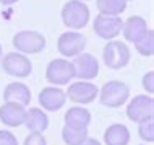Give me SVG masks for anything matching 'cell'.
<instances>
[{
  "label": "cell",
  "instance_id": "cell-11",
  "mask_svg": "<svg viewBox=\"0 0 154 145\" xmlns=\"http://www.w3.org/2000/svg\"><path fill=\"white\" fill-rule=\"evenodd\" d=\"M123 20L120 16H107V15H97L94 16L93 30L101 39L112 41L122 33Z\"/></svg>",
  "mask_w": 154,
  "mask_h": 145
},
{
  "label": "cell",
  "instance_id": "cell-2",
  "mask_svg": "<svg viewBox=\"0 0 154 145\" xmlns=\"http://www.w3.org/2000/svg\"><path fill=\"white\" fill-rule=\"evenodd\" d=\"M97 98L101 101V105L107 106V108H120L130 98V86L120 80L106 82L99 88Z\"/></svg>",
  "mask_w": 154,
  "mask_h": 145
},
{
  "label": "cell",
  "instance_id": "cell-19",
  "mask_svg": "<svg viewBox=\"0 0 154 145\" xmlns=\"http://www.w3.org/2000/svg\"><path fill=\"white\" fill-rule=\"evenodd\" d=\"M99 15L120 16L127 10V0H96Z\"/></svg>",
  "mask_w": 154,
  "mask_h": 145
},
{
  "label": "cell",
  "instance_id": "cell-13",
  "mask_svg": "<svg viewBox=\"0 0 154 145\" xmlns=\"http://www.w3.org/2000/svg\"><path fill=\"white\" fill-rule=\"evenodd\" d=\"M148 23L143 16L140 15H133L130 18H127L123 21V26H122V34L123 38L128 41V43H133L135 44L136 41H140L144 34L148 33Z\"/></svg>",
  "mask_w": 154,
  "mask_h": 145
},
{
  "label": "cell",
  "instance_id": "cell-30",
  "mask_svg": "<svg viewBox=\"0 0 154 145\" xmlns=\"http://www.w3.org/2000/svg\"><path fill=\"white\" fill-rule=\"evenodd\" d=\"M127 2H128V0H127Z\"/></svg>",
  "mask_w": 154,
  "mask_h": 145
},
{
  "label": "cell",
  "instance_id": "cell-1",
  "mask_svg": "<svg viewBox=\"0 0 154 145\" xmlns=\"http://www.w3.org/2000/svg\"><path fill=\"white\" fill-rule=\"evenodd\" d=\"M60 16H62V23L68 30L76 31L86 28V24L89 23V18H91V11H89V7L81 0H68L62 7Z\"/></svg>",
  "mask_w": 154,
  "mask_h": 145
},
{
  "label": "cell",
  "instance_id": "cell-22",
  "mask_svg": "<svg viewBox=\"0 0 154 145\" xmlns=\"http://www.w3.org/2000/svg\"><path fill=\"white\" fill-rule=\"evenodd\" d=\"M138 135L141 140H144L146 143L154 142V119L140 122L138 124Z\"/></svg>",
  "mask_w": 154,
  "mask_h": 145
},
{
  "label": "cell",
  "instance_id": "cell-17",
  "mask_svg": "<svg viewBox=\"0 0 154 145\" xmlns=\"http://www.w3.org/2000/svg\"><path fill=\"white\" fill-rule=\"evenodd\" d=\"M23 124L28 127L29 132H39V134H42L49 127V118L45 114V111L41 109V108H29L26 111Z\"/></svg>",
  "mask_w": 154,
  "mask_h": 145
},
{
  "label": "cell",
  "instance_id": "cell-4",
  "mask_svg": "<svg viewBox=\"0 0 154 145\" xmlns=\"http://www.w3.org/2000/svg\"><path fill=\"white\" fill-rule=\"evenodd\" d=\"M11 44L16 49V52L21 54H39L42 52L45 46H47V41L42 36V33L34 31V30H23L15 33Z\"/></svg>",
  "mask_w": 154,
  "mask_h": 145
},
{
  "label": "cell",
  "instance_id": "cell-24",
  "mask_svg": "<svg viewBox=\"0 0 154 145\" xmlns=\"http://www.w3.org/2000/svg\"><path fill=\"white\" fill-rule=\"evenodd\" d=\"M141 85H143V88L146 90L148 95H152L154 93V72L152 70H149L143 75L141 78Z\"/></svg>",
  "mask_w": 154,
  "mask_h": 145
},
{
  "label": "cell",
  "instance_id": "cell-20",
  "mask_svg": "<svg viewBox=\"0 0 154 145\" xmlns=\"http://www.w3.org/2000/svg\"><path fill=\"white\" fill-rule=\"evenodd\" d=\"M88 137V129H72L66 126H63L62 129V139L66 145H80Z\"/></svg>",
  "mask_w": 154,
  "mask_h": 145
},
{
  "label": "cell",
  "instance_id": "cell-15",
  "mask_svg": "<svg viewBox=\"0 0 154 145\" xmlns=\"http://www.w3.org/2000/svg\"><path fill=\"white\" fill-rule=\"evenodd\" d=\"M26 108L16 103H3L0 106V121L8 127H20L24 122Z\"/></svg>",
  "mask_w": 154,
  "mask_h": 145
},
{
  "label": "cell",
  "instance_id": "cell-8",
  "mask_svg": "<svg viewBox=\"0 0 154 145\" xmlns=\"http://www.w3.org/2000/svg\"><path fill=\"white\" fill-rule=\"evenodd\" d=\"M72 65L75 78L78 80L89 82L99 75V60L89 52H81L76 57H73Z\"/></svg>",
  "mask_w": 154,
  "mask_h": 145
},
{
  "label": "cell",
  "instance_id": "cell-3",
  "mask_svg": "<svg viewBox=\"0 0 154 145\" xmlns=\"http://www.w3.org/2000/svg\"><path fill=\"white\" fill-rule=\"evenodd\" d=\"M131 52L130 47L127 46V43L122 41L112 39L109 43H106V46L102 49V60L107 65V69L112 70H120L123 67H127L130 62Z\"/></svg>",
  "mask_w": 154,
  "mask_h": 145
},
{
  "label": "cell",
  "instance_id": "cell-27",
  "mask_svg": "<svg viewBox=\"0 0 154 145\" xmlns=\"http://www.w3.org/2000/svg\"><path fill=\"white\" fill-rule=\"evenodd\" d=\"M18 0H0V3H3V5H11V3H16Z\"/></svg>",
  "mask_w": 154,
  "mask_h": 145
},
{
  "label": "cell",
  "instance_id": "cell-9",
  "mask_svg": "<svg viewBox=\"0 0 154 145\" xmlns=\"http://www.w3.org/2000/svg\"><path fill=\"white\" fill-rule=\"evenodd\" d=\"M86 47V38L80 31H65L57 39V51L63 57H76Z\"/></svg>",
  "mask_w": 154,
  "mask_h": 145
},
{
  "label": "cell",
  "instance_id": "cell-14",
  "mask_svg": "<svg viewBox=\"0 0 154 145\" xmlns=\"http://www.w3.org/2000/svg\"><path fill=\"white\" fill-rule=\"evenodd\" d=\"M3 103H16L26 108L31 103V90L21 82H11L3 90Z\"/></svg>",
  "mask_w": 154,
  "mask_h": 145
},
{
  "label": "cell",
  "instance_id": "cell-12",
  "mask_svg": "<svg viewBox=\"0 0 154 145\" xmlns=\"http://www.w3.org/2000/svg\"><path fill=\"white\" fill-rule=\"evenodd\" d=\"M66 103V95L60 86H45L39 93V105L45 111H60Z\"/></svg>",
  "mask_w": 154,
  "mask_h": 145
},
{
  "label": "cell",
  "instance_id": "cell-29",
  "mask_svg": "<svg viewBox=\"0 0 154 145\" xmlns=\"http://www.w3.org/2000/svg\"><path fill=\"white\" fill-rule=\"evenodd\" d=\"M81 2H85V0H81Z\"/></svg>",
  "mask_w": 154,
  "mask_h": 145
},
{
  "label": "cell",
  "instance_id": "cell-6",
  "mask_svg": "<svg viewBox=\"0 0 154 145\" xmlns=\"http://www.w3.org/2000/svg\"><path fill=\"white\" fill-rule=\"evenodd\" d=\"M127 118L140 124L154 119V99L151 95H136L127 106Z\"/></svg>",
  "mask_w": 154,
  "mask_h": 145
},
{
  "label": "cell",
  "instance_id": "cell-5",
  "mask_svg": "<svg viewBox=\"0 0 154 145\" xmlns=\"http://www.w3.org/2000/svg\"><path fill=\"white\" fill-rule=\"evenodd\" d=\"M75 78L73 73V65L72 62L65 57H59V59H52L45 67V80L52 86H63L68 85Z\"/></svg>",
  "mask_w": 154,
  "mask_h": 145
},
{
  "label": "cell",
  "instance_id": "cell-28",
  "mask_svg": "<svg viewBox=\"0 0 154 145\" xmlns=\"http://www.w3.org/2000/svg\"><path fill=\"white\" fill-rule=\"evenodd\" d=\"M0 56H2V44H0Z\"/></svg>",
  "mask_w": 154,
  "mask_h": 145
},
{
  "label": "cell",
  "instance_id": "cell-26",
  "mask_svg": "<svg viewBox=\"0 0 154 145\" xmlns=\"http://www.w3.org/2000/svg\"><path fill=\"white\" fill-rule=\"evenodd\" d=\"M80 145H101V142H99V140H96V139L88 137V139L85 140V142H81Z\"/></svg>",
  "mask_w": 154,
  "mask_h": 145
},
{
  "label": "cell",
  "instance_id": "cell-23",
  "mask_svg": "<svg viewBox=\"0 0 154 145\" xmlns=\"http://www.w3.org/2000/svg\"><path fill=\"white\" fill-rule=\"evenodd\" d=\"M23 145H47V140H45L44 134H39V132H31V134L24 139Z\"/></svg>",
  "mask_w": 154,
  "mask_h": 145
},
{
  "label": "cell",
  "instance_id": "cell-16",
  "mask_svg": "<svg viewBox=\"0 0 154 145\" xmlns=\"http://www.w3.org/2000/svg\"><path fill=\"white\" fill-rule=\"evenodd\" d=\"M91 124V113L86 108L73 106L65 113V126L72 129H88Z\"/></svg>",
  "mask_w": 154,
  "mask_h": 145
},
{
  "label": "cell",
  "instance_id": "cell-21",
  "mask_svg": "<svg viewBox=\"0 0 154 145\" xmlns=\"http://www.w3.org/2000/svg\"><path fill=\"white\" fill-rule=\"evenodd\" d=\"M135 49L140 56L143 57H152L154 54V31L148 30V33L140 41L135 43Z\"/></svg>",
  "mask_w": 154,
  "mask_h": 145
},
{
  "label": "cell",
  "instance_id": "cell-10",
  "mask_svg": "<svg viewBox=\"0 0 154 145\" xmlns=\"http://www.w3.org/2000/svg\"><path fill=\"white\" fill-rule=\"evenodd\" d=\"M66 99L76 103V105H89L99 95V88L93 82H73L68 85V90L65 92Z\"/></svg>",
  "mask_w": 154,
  "mask_h": 145
},
{
  "label": "cell",
  "instance_id": "cell-25",
  "mask_svg": "<svg viewBox=\"0 0 154 145\" xmlns=\"http://www.w3.org/2000/svg\"><path fill=\"white\" fill-rule=\"evenodd\" d=\"M0 145H18V139L10 130H0Z\"/></svg>",
  "mask_w": 154,
  "mask_h": 145
},
{
  "label": "cell",
  "instance_id": "cell-7",
  "mask_svg": "<svg viewBox=\"0 0 154 145\" xmlns=\"http://www.w3.org/2000/svg\"><path fill=\"white\" fill-rule=\"evenodd\" d=\"M2 69L7 75L15 78H26L32 72V64L21 52H8L2 59Z\"/></svg>",
  "mask_w": 154,
  "mask_h": 145
},
{
  "label": "cell",
  "instance_id": "cell-18",
  "mask_svg": "<svg viewBox=\"0 0 154 145\" xmlns=\"http://www.w3.org/2000/svg\"><path fill=\"white\" fill-rule=\"evenodd\" d=\"M106 145H128L130 143V130L125 124H110L104 132Z\"/></svg>",
  "mask_w": 154,
  "mask_h": 145
}]
</instances>
